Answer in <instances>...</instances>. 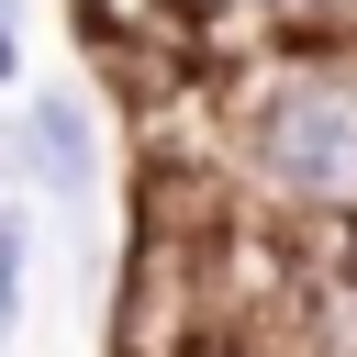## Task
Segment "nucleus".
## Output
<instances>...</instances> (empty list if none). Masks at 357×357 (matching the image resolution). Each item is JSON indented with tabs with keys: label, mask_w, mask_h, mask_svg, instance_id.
<instances>
[{
	"label": "nucleus",
	"mask_w": 357,
	"mask_h": 357,
	"mask_svg": "<svg viewBox=\"0 0 357 357\" xmlns=\"http://www.w3.org/2000/svg\"><path fill=\"white\" fill-rule=\"evenodd\" d=\"M33 112H0V190H33Z\"/></svg>",
	"instance_id": "4"
},
{
	"label": "nucleus",
	"mask_w": 357,
	"mask_h": 357,
	"mask_svg": "<svg viewBox=\"0 0 357 357\" xmlns=\"http://www.w3.org/2000/svg\"><path fill=\"white\" fill-rule=\"evenodd\" d=\"M223 156L234 178L312 234L357 223V33H268L223 67Z\"/></svg>",
	"instance_id": "1"
},
{
	"label": "nucleus",
	"mask_w": 357,
	"mask_h": 357,
	"mask_svg": "<svg viewBox=\"0 0 357 357\" xmlns=\"http://www.w3.org/2000/svg\"><path fill=\"white\" fill-rule=\"evenodd\" d=\"M22 268H33V212L0 201V346L22 335Z\"/></svg>",
	"instance_id": "3"
},
{
	"label": "nucleus",
	"mask_w": 357,
	"mask_h": 357,
	"mask_svg": "<svg viewBox=\"0 0 357 357\" xmlns=\"http://www.w3.org/2000/svg\"><path fill=\"white\" fill-rule=\"evenodd\" d=\"M324 268H335V301H346V312H357V223H346V234H335V257H324Z\"/></svg>",
	"instance_id": "5"
},
{
	"label": "nucleus",
	"mask_w": 357,
	"mask_h": 357,
	"mask_svg": "<svg viewBox=\"0 0 357 357\" xmlns=\"http://www.w3.org/2000/svg\"><path fill=\"white\" fill-rule=\"evenodd\" d=\"M201 357H279V346H257V335H223V346H201Z\"/></svg>",
	"instance_id": "7"
},
{
	"label": "nucleus",
	"mask_w": 357,
	"mask_h": 357,
	"mask_svg": "<svg viewBox=\"0 0 357 357\" xmlns=\"http://www.w3.org/2000/svg\"><path fill=\"white\" fill-rule=\"evenodd\" d=\"M0 89H22V22H0Z\"/></svg>",
	"instance_id": "6"
},
{
	"label": "nucleus",
	"mask_w": 357,
	"mask_h": 357,
	"mask_svg": "<svg viewBox=\"0 0 357 357\" xmlns=\"http://www.w3.org/2000/svg\"><path fill=\"white\" fill-rule=\"evenodd\" d=\"M324 22H335V0H324ZM324 22H312V33H324Z\"/></svg>",
	"instance_id": "8"
},
{
	"label": "nucleus",
	"mask_w": 357,
	"mask_h": 357,
	"mask_svg": "<svg viewBox=\"0 0 357 357\" xmlns=\"http://www.w3.org/2000/svg\"><path fill=\"white\" fill-rule=\"evenodd\" d=\"M22 112H33V201H56V212H89L100 201V178H112V123H100V100L89 89H22Z\"/></svg>",
	"instance_id": "2"
}]
</instances>
